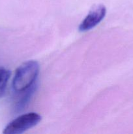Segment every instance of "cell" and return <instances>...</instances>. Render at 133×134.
Masks as SVG:
<instances>
[{"mask_svg": "<svg viewBox=\"0 0 133 134\" xmlns=\"http://www.w3.org/2000/svg\"><path fill=\"white\" fill-rule=\"evenodd\" d=\"M39 73V65L35 60H29L16 70L13 80V88L17 93L27 91L33 87Z\"/></svg>", "mask_w": 133, "mask_h": 134, "instance_id": "6da1fadb", "label": "cell"}, {"mask_svg": "<svg viewBox=\"0 0 133 134\" xmlns=\"http://www.w3.org/2000/svg\"><path fill=\"white\" fill-rule=\"evenodd\" d=\"M41 120V116L36 113H28L18 116L4 128V134H20L35 126Z\"/></svg>", "mask_w": 133, "mask_h": 134, "instance_id": "7a4b0ae2", "label": "cell"}, {"mask_svg": "<svg viewBox=\"0 0 133 134\" xmlns=\"http://www.w3.org/2000/svg\"><path fill=\"white\" fill-rule=\"evenodd\" d=\"M106 8L104 5L94 6L85 17L79 26V31L82 32L89 31L99 24L105 17Z\"/></svg>", "mask_w": 133, "mask_h": 134, "instance_id": "3957f363", "label": "cell"}, {"mask_svg": "<svg viewBox=\"0 0 133 134\" xmlns=\"http://www.w3.org/2000/svg\"><path fill=\"white\" fill-rule=\"evenodd\" d=\"M10 71L5 68H0V98L4 95L10 77Z\"/></svg>", "mask_w": 133, "mask_h": 134, "instance_id": "277c9868", "label": "cell"}]
</instances>
